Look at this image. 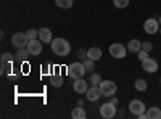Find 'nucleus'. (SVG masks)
Masks as SVG:
<instances>
[{"label":"nucleus","instance_id":"1","mask_svg":"<svg viewBox=\"0 0 161 119\" xmlns=\"http://www.w3.org/2000/svg\"><path fill=\"white\" fill-rule=\"evenodd\" d=\"M50 47H52V51H53L57 57H66V55H69V51H71L69 42L66 41V39H63V37L53 39L52 44H50Z\"/></svg>","mask_w":161,"mask_h":119},{"label":"nucleus","instance_id":"2","mask_svg":"<svg viewBox=\"0 0 161 119\" xmlns=\"http://www.w3.org/2000/svg\"><path fill=\"white\" fill-rule=\"evenodd\" d=\"M68 76L71 77V79H79V77H84V74L87 73L86 71V68H84V63H79V61H74V63H71L68 68Z\"/></svg>","mask_w":161,"mask_h":119},{"label":"nucleus","instance_id":"3","mask_svg":"<svg viewBox=\"0 0 161 119\" xmlns=\"http://www.w3.org/2000/svg\"><path fill=\"white\" fill-rule=\"evenodd\" d=\"M29 39L26 35V32H15L11 35V45H15L16 48H24L28 47Z\"/></svg>","mask_w":161,"mask_h":119},{"label":"nucleus","instance_id":"4","mask_svg":"<svg viewBox=\"0 0 161 119\" xmlns=\"http://www.w3.org/2000/svg\"><path fill=\"white\" fill-rule=\"evenodd\" d=\"M110 55L116 60H121V58H126V53H127V48L123 45V44H111L110 45Z\"/></svg>","mask_w":161,"mask_h":119},{"label":"nucleus","instance_id":"5","mask_svg":"<svg viewBox=\"0 0 161 119\" xmlns=\"http://www.w3.org/2000/svg\"><path fill=\"white\" fill-rule=\"evenodd\" d=\"M100 116L103 119H111L116 116V105L108 101V103H103L100 106Z\"/></svg>","mask_w":161,"mask_h":119},{"label":"nucleus","instance_id":"6","mask_svg":"<svg viewBox=\"0 0 161 119\" xmlns=\"http://www.w3.org/2000/svg\"><path fill=\"white\" fill-rule=\"evenodd\" d=\"M100 90H102V95L103 97H113L116 94V84L113 81H102L100 82Z\"/></svg>","mask_w":161,"mask_h":119},{"label":"nucleus","instance_id":"7","mask_svg":"<svg viewBox=\"0 0 161 119\" xmlns=\"http://www.w3.org/2000/svg\"><path fill=\"white\" fill-rule=\"evenodd\" d=\"M143 31H145L147 34H156V32H159V23H158V19H155V18L145 19V23H143Z\"/></svg>","mask_w":161,"mask_h":119},{"label":"nucleus","instance_id":"8","mask_svg":"<svg viewBox=\"0 0 161 119\" xmlns=\"http://www.w3.org/2000/svg\"><path fill=\"white\" fill-rule=\"evenodd\" d=\"M42 44H44V42L40 41V39H32V41H29L28 50H29L31 57H37V55L42 53Z\"/></svg>","mask_w":161,"mask_h":119},{"label":"nucleus","instance_id":"9","mask_svg":"<svg viewBox=\"0 0 161 119\" xmlns=\"http://www.w3.org/2000/svg\"><path fill=\"white\" fill-rule=\"evenodd\" d=\"M87 82H89V81H86V79H82V77L74 79V82H73V89H74L76 94L84 95L86 92L89 90V84H87Z\"/></svg>","mask_w":161,"mask_h":119},{"label":"nucleus","instance_id":"10","mask_svg":"<svg viewBox=\"0 0 161 119\" xmlns=\"http://www.w3.org/2000/svg\"><path fill=\"white\" fill-rule=\"evenodd\" d=\"M129 111H130L132 114L139 116V114H142V113L147 111V106H145V103L140 101V100H132V101L129 103Z\"/></svg>","mask_w":161,"mask_h":119},{"label":"nucleus","instance_id":"11","mask_svg":"<svg viewBox=\"0 0 161 119\" xmlns=\"http://www.w3.org/2000/svg\"><path fill=\"white\" fill-rule=\"evenodd\" d=\"M100 97H102L100 85H90V87H89V90L86 92V98H87L89 101H97Z\"/></svg>","mask_w":161,"mask_h":119},{"label":"nucleus","instance_id":"12","mask_svg":"<svg viewBox=\"0 0 161 119\" xmlns=\"http://www.w3.org/2000/svg\"><path fill=\"white\" fill-rule=\"evenodd\" d=\"M142 69H143V71H147V73H150V74L156 73V71H158V61L148 57L147 60H143V61H142Z\"/></svg>","mask_w":161,"mask_h":119},{"label":"nucleus","instance_id":"13","mask_svg":"<svg viewBox=\"0 0 161 119\" xmlns=\"http://www.w3.org/2000/svg\"><path fill=\"white\" fill-rule=\"evenodd\" d=\"M39 39H40L44 44H52V41H53L52 31H50L48 28H40V29H39Z\"/></svg>","mask_w":161,"mask_h":119},{"label":"nucleus","instance_id":"14","mask_svg":"<svg viewBox=\"0 0 161 119\" xmlns=\"http://www.w3.org/2000/svg\"><path fill=\"white\" fill-rule=\"evenodd\" d=\"M102 50L98 48V47H90L89 50H87V58H90V60H93V61H97V60H100L102 58Z\"/></svg>","mask_w":161,"mask_h":119},{"label":"nucleus","instance_id":"15","mask_svg":"<svg viewBox=\"0 0 161 119\" xmlns=\"http://www.w3.org/2000/svg\"><path fill=\"white\" fill-rule=\"evenodd\" d=\"M127 50L132 51V53H139V51L142 50V42L137 41V39H132V41H129V44H127Z\"/></svg>","mask_w":161,"mask_h":119},{"label":"nucleus","instance_id":"16","mask_svg":"<svg viewBox=\"0 0 161 119\" xmlns=\"http://www.w3.org/2000/svg\"><path fill=\"white\" fill-rule=\"evenodd\" d=\"M147 117L148 119H161V108H158V106L147 108Z\"/></svg>","mask_w":161,"mask_h":119},{"label":"nucleus","instance_id":"17","mask_svg":"<svg viewBox=\"0 0 161 119\" xmlns=\"http://www.w3.org/2000/svg\"><path fill=\"white\" fill-rule=\"evenodd\" d=\"M71 117H73V119H86V117H87V113H86V110L79 105L77 108H74V110L71 111Z\"/></svg>","mask_w":161,"mask_h":119},{"label":"nucleus","instance_id":"18","mask_svg":"<svg viewBox=\"0 0 161 119\" xmlns=\"http://www.w3.org/2000/svg\"><path fill=\"white\" fill-rule=\"evenodd\" d=\"M16 60L18 61H26L29 57H31V53H29V50H28V47H24V48H18L16 50Z\"/></svg>","mask_w":161,"mask_h":119},{"label":"nucleus","instance_id":"19","mask_svg":"<svg viewBox=\"0 0 161 119\" xmlns=\"http://www.w3.org/2000/svg\"><path fill=\"white\" fill-rule=\"evenodd\" d=\"M73 2L74 0H55V5L58 8H63V10H68L73 7Z\"/></svg>","mask_w":161,"mask_h":119},{"label":"nucleus","instance_id":"20","mask_svg":"<svg viewBox=\"0 0 161 119\" xmlns=\"http://www.w3.org/2000/svg\"><path fill=\"white\" fill-rule=\"evenodd\" d=\"M134 87H136L139 92H145L147 89H148V84H147L145 79H137V81L134 82Z\"/></svg>","mask_w":161,"mask_h":119},{"label":"nucleus","instance_id":"21","mask_svg":"<svg viewBox=\"0 0 161 119\" xmlns=\"http://www.w3.org/2000/svg\"><path fill=\"white\" fill-rule=\"evenodd\" d=\"M50 84H52L53 87H61V85H63V77H61L60 74H53V76L50 77Z\"/></svg>","mask_w":161,"mask_h":119},{"label":"nucleus","instance_id":"22","mask_svg":"<svg viewBox=\"0 0 161 119\" xmlns=\"http://www.w3.org/2000/svg\"><path fill=\"white\" fill-rule=\"evenodd\" d=\"M89 82H90L92 85H100V82H102V76L97 74V73H92L90 77H89Z\"/></svg>","mask_w":161,"mask_h":119},{"label":"nucleus","instance_id":"23","mask_svg":"<svg viewBox=\"0 0 161 119\" xmlns=\"http://www.w3.org/2000/svg\"><path fill=\"white\" fill-rule=\"evenodd\" d=\"M84 68H86L87 73H92L93 69H95V61L90 60V58H86L84 60Z\"/></svg>","mask_w":161,"mask_h":119},{"label":"nucleus","instance_id":"24","mask_svg":"<svg viewBox=\"0 0 161 119\" xmlns=\"http://www.w3.org/2000/svg\"><path fill=\"white\" fill-rule=\"evenodd\" d=\"M113 5L116 8H127L129 7V0H113Z\"/></svg>","mask_w":161,"mask_h":119},{"label":"nucleus","instance_id":"25","mask_svg":"<svg viewBox=\"0 0 161 119\" xmlns=\"http://www.w3.org/2000/svg\"><path fill=\"white\" fill-rule=\"evenodd\" d=\"M26 35H28L29 41H32V39H39V31H36V29H29L28 32H26Z\"/></svg>","mask_w":161,"mask_h":119},{"label":"nucleus","instance_id":"26","mask_svg":"<svg viewBox=\"0 0 161 119\" xmlns=\"http://www.w3.org/2000/svg\"><path fill=\"white\" fill-rule=\"evenodd\" d=\"M142 50H145V51L150 53V51L153 50V44L152 42H142Z\"/></svg>","mask_w":161,"mask_h":119},{"label":"nucleus","instance_id":"27","mask_svg":"<svg viewBox=\"0 0 161 119\" xmlns=\"http://www.w3.org/2000/svg\"><path fill=\"white\" fill-rule=\"evenodd\" d=\"M147 58H148V51L140 50V51H139V60H140V61H143V60H147Z\"/></svg>","mask_w":161,"mask_h":119},{"label":"nucleus","instance_id":"28","mask_svg":"<svg viewBox=\"0 0 161 119\" xmlns=\"http://www.w3.org/2000/svg\"><path fill=\"white\" fill-rule=\"evenodd\" d=\"M11 57H13L11 53H3L2 55V61H11Z\"/></svg>","mask_w":161,"mask_h":119},{"label":"nucleus","instance_id":"29","mask_svg":"<svg viewBox=\"0 0 161 119\" xmlns=\"http://www.w3.org/2000/svg\"><path fill=\"white\" fill-rule=\"evenodd\" d=\"M77 55H79V58L86 60V58H87V51H84V50H79V51H77Z\"/></svg>","mask_w":161,"mask_h":119},{"label":"nucleus","instance_id":"30","mask_svg":"<svg viewBox=\"0 0 161 119\" xmlns=\"http://www.w3.org/2000/svg\"><path fill=\"white\" fill-rule=\"evenodd\" d=\"M111 103H114V105H118V98H116V97H111Z\"/></svg>","mask_w":161,"mask_h":119},{"label":"nucleus","instance_id":"31","mask_svg":"<svg viewBox=\"0 0 161 119\" xmlns=\"http://www.w3.org/2000/svg\"><path fill=\"white\" fill-rule=\"evenodd\" d=\"M158 23H159V26H161V16H159V19H158Z\"/></svg>","mask_w":161,"mask_h":119},{"label":"nucleus","instance_id":"32","mask_svg":"<svg viewBox=\"0 0 161 119\" xmlns=\"http://www.w3.org/2000/svg\"><path fill=\"white\" fill-rule=\"evenodd\" d=\"M159 34H161V26H159Z\"/></svg>","mask_w":161,"mask_h":119}]
</instances>
